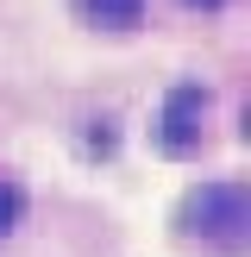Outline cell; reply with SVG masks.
I'll return each mask as SVG.
<instances>
[{
	"label": "cell",
	"instance_id": "obj_5",
	"mask_svg": "<svg viewBox=\"0 0 251 257\" xmlns=\"http://www.w3.org/2000/svg\"><path fill=\"white\" fill-rule=\"evenodd\" d=\"M182 7H201V13H213V7H226V0H182Z\"/></svg>",
	"mask_w": 251,
	"mask_h": 257
},
{
	"label": "cell",
	"instance_id": "obj_3",
	"mask_svg": "<svg viewBox=\"0 0 251 257\" xmlns=\"http://www.w3.org/2000/svg\"><path fill=\"white\" fill-rule=\"evenodd\" d=\"M75 7H82L94 25H107V32H126V25L145 19V0H75Z\"/></svg>",
	"mask_w": 251,
	"mask_h": 257
},
{
	"label": "cell",
	"instance_id": "obj_2",
	"mask_svg": "<svg viewBox=\"0 0 251 257\" xmlns=\"http://www.w3.org/2000/svg\"><path fill=\"white\" fill-rule=\"evenodd\" d=\"M201 119H207V88H201V82H176L170 94H163L157 145L176 151V157H188V151L201 145Z\"/></svg>",
	"mask_w": 251,
	"mask_h": 257
},
{
	"label": "cell",
	"instance_id": "obj_4",
	"mask_svg": "<svg viewBox=\"0 0 251 257\" xmlns=\"http://www.w3.org/2000/svg\"><path fill=\"white\" fill-rule=\"evenodd\" d=\"M19 213H25V188L19 182H0V238L19 226Z\"/></svg>",
	"mask_w": 251,
	"mask_h": 257
},
{
	"label": "cell",
	"instance_id": "obj_1",
	"mask_svg": "<svg viewBox=\"0 0 251 257\" xmlns=\"http://www.w3.org/2000/svg\"><path fill=\"white\" fill-rule=\"evenodd\" d=\"M182 226L213 251H245L251 245V195L238 182H201L182 201Z\"/></svg>",
	"mask_w": 251,
	"mask_h": 257
}]
</instances>
